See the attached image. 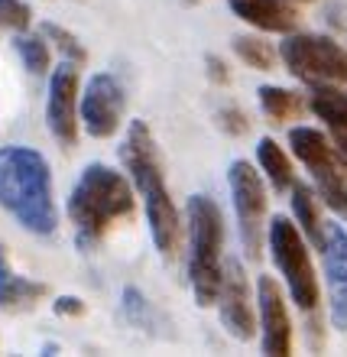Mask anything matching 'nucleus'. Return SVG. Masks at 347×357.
<instances>
[{
  "instance_id": "1",
  "label": "nucleus",
  "mask_w": 347,
  "mask_h": 357,
  "mask_svg": "<svg viewBox=\"0 0 347 357\" xmlns=\"http://www.w3.org/2000/svg\"><path fill=\"white\" fill-rule=\"evenodd\" d=\"M121 160L143 198L153 247L166 260H172L178 254V244H182V225L185 221H182L178 205L172 202L169 182H166V172H162L160 146L153 140V130L146 127V121H137V117L130 121L127 137H123V146H121Z\"/></svg>"
},
{
  "instance_id": "2",
  "label": "nucleus",
  "mask_w": 347,
  "mask_h": 357,
  "mask_svg": "<svg viewBox=\"0 0 347 357\" xmlns=\"http://www.w3.org/2000/svg\"><path fill=\"white\" fill-rule=\"evenodd\" d=\"M0 208L23 231L39 237L56 234V195L46 156L33 146H0Z\"/></svg>"
},
{
  "instance_id": "3",
  "label": "nucleus",
  "mask_w": 347,
  "mask_h": 357,
  "mask_svg": "<svg viewBox=\"0 0 347 357\" xmlns=\"http://www.w3.org/2000/svg\"><path fill=\"white\" fill-rule=\"evenodd\" d=\"M133 215V185L123 172L88 162L68 195V218L75 225L78 250H94L114 221Z\"/></svg>"
},
{
  "instance_id": "4",
  "label": "nucleus",
  "mask_w": 347,
  "mask_h": 357,
  "mask_svg": "<svg viewBox=\"0 0 347 357\" xmlns=\"http://www.w3.org/2000/svg\"><path fill=\"white\" fill-rule=\"evenodd\" d=\"M185 231H188V260L185 276L192 296L201 309L215 305L224 276V215L215 198L192 195L185 202Z\"/></svg>"
},
{
  "instance_id": "5",
  "label": "nucleus",
  "mask_w": 347,
  "mask_h": 357,
  "mask_svg": "<svg viewBox=\"0 0 347 357\" xmlns=\"http://www.w3.org/2000/svg\"><path fill=\"white\" fill-rule=\"evenodd\" d=\"M266 247H270V257L279 276L286 280V289H289V299L299 305L305 315L318 312L321 305V289H318V276H315V266H311V254H309V241L299 231L295 218L276 215L266 225Z\"/></svg>"
},
{
  "instance_id": "6",
  "label": "nucleus",
  "mask_w": 347,
  "mask_h": 357,
  "mask_svg": "<svg viewBox=\"0 0 347 357\" xmlns=\"http://www.w3.org/2000/svg\"><path fill=\"white\" fill-rule=\"evenodd\" d=\"M279 59L305 85H347V49L325 33H286Z\"/></svg>"
},
{
  "instance_id": "7",
  "label": "nucleus",
  "mask_w": 347,
  "mask_h": 357,
  "mask_svg": "<svg viewBox=\"0 0 347 357\" xmlns=\"http://www.w3.org/2000/svg\"><path fill=\"white\" fill-rule=\"evenodd\" d=\"M227 188H231V205L237 215V231H240V244H244L247 260H260L263 254V218H266V188H263L260 166L247 160H234L227 169Z\"/></svg>"
},
{
  "instance_id": "8",
  "label": "nucleus",
  "mask_w": 347,
  "mask_h": 357,
  "mask_svg": "<svg viewBox=\"0 0 347 357\" xmlns=\"http://www.w3.org/2000/svg\"><path fill=\"white\" fill-rule=\"evenodd\" d=\"M254 292H250V276L244 264L231 257L224 260V276H221V292H217V315L221 325L234 341H254L256 338V309Z\"/></svg>"
},
{
  "instance_id": "9",
  "label": "nucleus",
  "mask_w": 347,
  "mask_h": 357,
  "mask_svg": "<svg viewBox=\"0 0 347 357\" xmlns=\"http://www.w3.org/2000/svg\"><path fill=\"white\" fill-rule=\"evenodd\" d=\"M78 91H82L78 66L62 59L49 75L46 94V127L62 146H75L78 140Z\"/></svg>"
},
{
  "instance_id": "10",
  "label": "nucleus",
  "mask_w": 347,
  "mask_h": 357,
  "mask_svg": "<svg viewBox=\"0 0 347 357\" xmlns=\"http://www.w3.org/2000/svg\"><path fill=\"white\" fill-rule=\"evenodd\" d=\"M123 104H127V98H123V88L114 75L98 72L88 78L85 91H82V127L88 130V137L107 140L121 130Z\"/></svg>"
},
{
  "instance_id": "11",
  "label": "nucleus",
  "mask_w": 347,
  "mask_h": 357,
  "mask_svg": "<svg viewBox=\"0 0 347 357\" xmlns=\"http://www.w3.org/2000/svg\"><path fill=\"white\" fill-rule=\"evenodd\" d=\"M256 325H260V351L270 357L292 354V319L286 309L282 286L272 276H256Z\"/></svg>"
},
{
  "instance_id": "12",
  "label": "nucleus",
  "mask_w": 347,
  "mask_h": 357,
  "mask_svg": "<svg viewBox=\"0 0 347 357\" xmlns=\"http://www.w3.org/2000/svg\"><path fill=\"white\" fill-rule=\"evenodd\" d=\"M325 286H328L331 328L347 331V231L344 225H325V241L318 247Z\"/></svg>"
},
{
  "instance_id": "13",
  "label": "nucleus",
  "mask_w": 347,
  "mask_h": 357,
  "mask_svg": "<svg viewBox=\"0 0 347 357\" xmlns=\"http://www.w3.org/2000/svg\"><path fill=\"white\" fill-rule=\"evenodd\" d=\"M227 7L237 20H244L247 26L260 33H295L299 13L292 7V0H227Z\"/></svg>"
},
{
  "instance_id": "14",
  "label": "nucleus",
  "mask_w": 347,
  "mask_h": 357,
  "mask_svg": "<svg viewBox=\"0 0 347 357\" xmlns=\"http://www.w3.org/2000/svg\"><path fill=\"white\" fill-rule=\"evenodd\" d=\"M289 146L292 156L309 169V176H325V172L338 169V150H334V140H331L325 130L318 127H292L289 130Z\"/></svg>"
},
{
  "instance_id": "15",
  "label": "nucleus",
  "mask_w": 347,
  "mask_h": 357,
  "mask_svg": "<svg viewBox=\"0 0 347 357\" xmlns=\"http://www.w3.org/2000/svg\"><path fill=\"white\" fill-rule=\"evenodd\" d=\"M46 296H49L46 282L20 276V273L13 270V264H10L7 247L0 244V312H10V315L29 312V309H36Z\"/></svg>"
},
{
  "instance_id": "16",
  "label": "nucleus",
  "mask_w": 347,
  "mask_h": 357,
  "mask_svg": "<svg viewBox=\"0 0 347 357\" xmlns=\"http://www.w3.org/2000/svg\"><path fill=\"white\" fill-rule=\"evenodd\" d=\"M292 195V218H295V225L299 231L305 234V241L315 247H321L325 241V221H321V208H318V192L309 185V182H292L289 188Z\"/></svg>"
},
{
  "instance_id": "17",
  "label": "nucleus",
  "mask_w": 347,
  "mask_h": 357,
  "mask_svg": "<svg viewBox=\"0 0 347 357\" xmlns=\"http://www.w3.org/2000/svg\"><path fill=\"white\" fill-rule=\"evenodd\" d=\"M305 107L318 121H325L328 130H347V91H341V85H309Z\"/></svg>"
},
{
  "instance_id": "18",
  "label": "nucleus",
  "mask_w": 347,
  "mask_h": 357,
  "mask_svg": "<svg viewBox=\"0 0 347 357\" xmlns=\"http://www.w3.org/2000/svg\"><path fill=\"white\" fill-rule=\"evenodd\" d=\"M256 166H260L263 178H270V185L276 192H289L292 182H295V169L289 162V153L282 150L272 137H263L256 143Z\"/></svg>"
},
{
  "instance_id": "19",
  "label": "nucleus",
  "mask_w": 347,
  "mask_h": 357,
  "mask_svg": "<svg viewBox=\"0 0 347 357\" xmlns=\"http://www.w3.org/2000/svg\"><path fill=\"white\" fill-rule=\"evenodd\" d=\"M256 98H260L263 114H266L272 123H286L289 117H299L302 107H305L302 94L286 91V88H279V85H263L260 91H256Z\"/></svg>"
},
{
  "instance_id": "20",
  "label": "nucleus",
  "mask_w": 347,
  "mask_h": 357,
  "mask_svg": "<svg viewBox=\"0 0 347 357\" xmlns=\"http://www.w3.org/2000/svg\"><path fill=\"white\" fill-rule=\"evenodd\" d=\"M13 49H17L20 62H23V68H26L29 75L43 78L52 68V52H49V39L43 36V33H20L17 39H13Z\"/></svg>"
},
{
  "instance_id": "21",
  "label": "nucleus",
  "mask_w": 347,
  "mask_h": 357,
  "mask_svg": "<svg viewBox=\"0 0 347 357\" xmlns=\"http://www.w3.org/2000/svg\"><path fill=\"white\" fill-rule=\"evenodd\" d=\"M231 46H234L237 59H240L247 68H256V72H270V68L276 66V59H279V52H276L270 43H263L260 36H247V33L231 39Z\"/></svg>"
},
{
  "instance_id": "22",
  "label": "nucleus",
  "mask_w": 347,
  "mask_h": 357,
  "mask_svg": "<svg viewBox=\"0 0 347 357\" xmlns=\"http://www.w3.org/2000/svg\"><path fill=\"white\" fill-rule=\"evenodd\" d=\"M311 182H315V192H318L321 205L347 221V178H344V172H341V166L325 172V176H315Z\"/></svg>"
},
{
  "instance_id": "23",
  "label": "nucleus",
  "mask_w": 347,
  "mask_h": 357,
  "mask_svg": "<svg viewBox=\"0 0 347 357\" xmlns=\"http://www.w3.org/2000/svg\"><path fill=\"white\" fill-rule=\"evenodd\" d=\"M39 33H43L49 43H56V49L68 59V62H75V66H85L88 62V49L82 46V39H78L75 33H68L65 26H59V23H43Z\"/></svg>"
},
{
  "instance_id": "24",
  "label": "nucleus",
  "mask_w": 347,
  "mask_h": 357,
  "mask_svg": "<svg viewBox=\"0 0 347 357\" xmlns=\"http://www.w3.org/2000/svg\"><path fill=\"white\" fill-rule=\"evenodd\" d=\"M121 305H123V315H127L130 325H137V328H153L156 312H153L150 299H146L137 286H123V302Z\"/></svg>"
},
{
  "instance_id": "25",
  "label": "nucleus",
  "mask_w": 347,
  "mask_h": 357,
  "mask_svg": "<svg viewBox=\"0 0 347 357\" xmlns=\"http://www.w3.org/2000/svg\"><path fill=\"white\" fill-rule=\"evenodd\" d=\"M321 23L347 49V0H325L321 3Z\"/></svg>"
},
{
  "instance_id": "26",
  "label": "nucleus",
  "mask_w": 347,
  "mask_h": 357,
  "mask_svg": "<svg viewBox=\"0 0 347 357\" xmlns=\"http://www.w3.org/2000/svg\"><path fill=\"white\" fill-rule=\"evenodd\" d=\"M33 23V10L23 0H0V29H13V33H26Z\"/></svg>"
},
{
  "instance_id": "27",
  "label": "nucleus",
  "mask_w": 347,
  "mask_h": 357,
  "mask_svg": "<svg viewBox=\"0 0 347 357\" xmlns=\"http://www.w3.org/2000/svg\"><path fill=\"white\" fill-rule=\"evenodd\" d=\"M215 123H217V130L227 133V137H247V133H250V121H247V114L240 111L237 104H224V107H217Z\"/></svg>"
},
{
  "instance_id": "28",
  "label": "nucleus",
  "mask_w": 347,
  "mask_h": 357,
  "mask_svg": "<svg viewBox=\"0 0 347 357\" xmlns=\"http://www.w3.org/2000/svg\"><path fill=\"white\" fill-rule=\"evenodd\" d=\"M205 68L211 85H221V88L231 85V68H227V62L221 56H205Z\"/></svg>"
},
{
  "instance_id": "29",
  "label": "nucleus",
  "mask_w": 347,
  "mask_h": 357,
  "mask_svg": "<svg viewBox=\"0 0 347 357\" xmlns=\"http://www.w3.org/2000/svg\"><path fill=\"white\" fill-rule=\"evenodd\" d=\"M52 309H56V315H62V319H82V315H85V302L78 299V296H56Z\"/></svg>"
},
{
  "instance_id": "30",
  "label": "nucleus",
  "mask_w": 347,
  "mask_h": 357,
  "mask_svg": "<svg viewBox=\"0 0 347 357\" xmlns=\"http://www.w3.org/2000/svg\"><path fill=\"white\" fill-rule=\"evenodd\" d=\"M331 140H334V150H338L341 166L347 169V130H331Z\"/></svg>"
},
{
  "instance_id": "31",
  "label": "nucleus",
  "mask_w": 347,
  "mask_h": 357,
  "mask_svg": "<svg viewBox=\"0 0 347 357\" xmlns=\"http://www.w3.org/2000/svg\"><path fill=\"white\" fill-rule=\"evenodd\" d=\"M43 354H59V344H43Z\"/></svg>"
},
{
  "instance_id": "32",
  "label": "nucleus",
  "mask_w": 347,
  "mask_h": 357,
  "mask_svg": "<svg viewBox=\"0 0 347 357\" xmlns=\"http://www.w3.org/2000/svg\"><path fill=\"white\" fill-rule=\"evenodd\" d=\"M182 3H201V0H182Z\"/></svg>"
},
{
  "instance_id": "33",
  "label": "nucleus",
  "mask_w": 347,
  "mask_h": 357,
  "mask_svg": "<svg viewBox=\"0 0 347 357\" xmlns=\"http://www.w3.org/2000/svg\"><path fill=\"white\" fill-rule=\"evenodd\" d=\"M292 3H309V0H292Z\"/></svg>"
}]
</instances>
